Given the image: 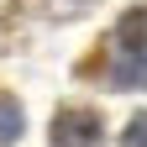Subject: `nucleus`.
Wrapping results in <instances>:
<instances>
[{
    "label": "nucleus",
    "mask_w": 147,
    "mask_h": 147,
    "mask_svg": "<svg viewBox=\"0 0 147 147\" xmlns=\"http://www.w3.org/2000/svg\"><path fill=\"white\" fill-rule=\"evenodd\" d=\"M105 79L121 84V89H147V5L121 16L116 42H110V68H105Z\"/></svg>",
    "instance_id": "obj_1"
},
{
    "label": "nucleus",
    "mask_w": 147,
    "mask_h": 147,
    "mask_svg": "<svg viewBox=\"0 0 147 147\" xmlns=\"http://www.w3.org/2000/svg\"><path fill=\"white\" fill-rule=\"evenodd\" d=\"M53 147H105V126L95 110H63L53 121Z\"/></svg>",
    "instance_id": "obj_2"
},
{
    "label": "nucleus",
    "mask_w": 147,
    "mask_h": 147,
    "mask_svg": "<svg viewBox=\"0 0 147 147\" xmlns=\"http://www.w3.org/2000/svg\"><path fill=\"white\" fill-rule=\"evenodd\" d=\"M16 137H21V110H16V100L0 95V147H11Z\"/></svg>",
    "instance_id": "obj_3"
},
{
    "label": "nucleus",
    "mask_w": 147,
    "mask_h": 147,
    "mask_svg": "<svg viewBox=\"0 0 147 147\" xmlns=\"http://www.w3.org/2000/svg\"><path fill=\"white\" fill-rule=\"evenodd\" d=\"M121 147H147V110L126 121V131H121Z\"/></svg>",
    "instance_id": "obj_4"
}]
</instances>
